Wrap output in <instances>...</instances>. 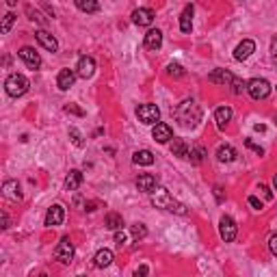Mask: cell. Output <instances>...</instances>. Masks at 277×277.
<instances>
[{"label":"cell","mask_w":277,"mask_h":277,"mask_svg":"<svg viewBox=\"0 0 277 277\" xmlns=\"http://www.w3.org/2000/svg\"><path fill=\"white\" fill-rule=\"evenodd\" d=\"M271 54L277 57V37H273V41H271Z\"/></svg>","instance_id":"42"},{"label":"cell","mask_w":277,"mask_h":277,"mask_svg":"<svg viewBox=\"0 0 277 277\" xmlns=\"http://www.w3.org/2000/svg\"><path fill=\"white\" fill-rule=\"evenodd\" d=\"M130 232H132V236H135L137 241H141V238L147 236V230H145V225H143V223H135L130 228Z\"/></svg>","instance_id":"31"},{"label":"cell","mask_w":277,"mask_h":277,"mask_svg":"<svg viewBox=\"0 0 277 277\" xmlns=\"http://www.w3.org/2000/svg\"><path fill=\"white\" fill-rule=\"evenodd\" d=\"M215 119H216V126L225 128V126H228V122L232 119V108H230V106H221V108H216Z\"/></svg>","instance_id":"25"},{"label":"cell","mask_w":277,"mask_h":277,"mask_svg":"<svg viewBox=\"0 0 277 277\" xmlns=\"http://www.w3.org/2000/svg\"><path fill=\"white\" fill-rule=\"evenodd\" d=\"M175 119H178L184 128H193L201 119L200 104H195L193 100H184V102L175 108Z\"/></svg>","instance_id":"2"},{"label":"cell","mask_w":277,"mask_h":277,"mask_svg":"<svg viewBox=\"0 0 277 277\" xmlns=\"http://www.w3.org/2000/svg\"><path fill=\"white\" fill-rule=\"evenodd\" d=\"M95 72V61L91 57H80L78 59V65H76V74L80 78H91Z\"/></svg>","instance_id":"11"},{"label":"cell","mask_w":277,"mask_h":277,"mask_svg":"<svg viewBox=\"0 0 277 277\" xmlns=\"http://www.w3.org/2000/svg\"><path fill=\"white\" fill-rule=\"evenodd\" d=\"M7 2H9V4H11V7H13V4H17V0H7Z\"/></svg>","instance_id":"46"},{"label":"cell","mask_w":277,"mask_h":277,"mask_svg":"<svg viewBox=\"0 0 277 277\" xmlns=\"http://www.w3.org/2000/svg\"><path fill=\"white\" fill-rule=\"evenodd\" d=\"M269 249H271V253L277 258V234H273L271 236V241H269Z\"/></svg>","instance_id":"38"},{"label":"cell","mask_w":277,"mask_h":277,"mask_svg":"<svg viewBox=\"0 0 277 277\" xmlns=\"http://www.w3.org/2000/svg\"><path fill=\"white\" fill-rule=\"evenodd\" d=\"M215 195H216V200H219V201H223V188L215 186Z\"/></svg>","instance_id":"41"},{"label":"cell","mask_w":277,"mask_h":277,"mask_svg":"<svg viewBox=\"0 0 277 277\" xmlns=\"http://www.w3.org/2000/svg\"><path fill=\"white\" fill-rule=\"evenodd\" d=\"M249 206H251L253 208V210H262V208H264V206H262V201L260 200H258V197H249Z\"/></svg>","instance_id":"36"},{"label":"cell","mask_w":277,"mask_h":277,"mask_svg":"<svg viewBox=\"0 0 277 277\" xmlns=\"http://www.w3.org/2000/svg\"><path fill=\"white\" fill-rule=\"evenodd\" d=\"M54 258H57L61 264H72L74 260V245L69 241L67 236L61 238V243L57 245V249H54Z\"/></svg>","instance_id":"6"},{"label":"cell","mask_w":277,"mask_h":277,"mask_svg":"<svg viewBox=\"0 0 277 277\" xmlns=\"http://www.w3.org/2000/svg\"><path fill=\"white\" fill-rule=\"evenodd\" d=\"M247 91L253 100H264L271 93V82L264 80V78H251L247 82Z\"/></svg>","instance_id":"4"},{"label":"cell","mask_w":277,"mask_h":277,"mask_svg":"<svg viewBox=\"0 0 277 277\" xmlns=\"http://www.w3.org/2000/svg\"><path fill=\"white\" fill-rule=\"evenodd\" d=\"M74 80H76V72H74V69H61L59 78H57V85L61 91H67L69 87L74 85Z\"/></svg>","instance_id":"16"},{"label":"cell","mask_w":277,"mask_h":277,"mask_svg":"<svg viewBox=\"0 0 277 277\" xmlns=\"http://www.w3.org/2000/svg\"><path fill=\"white\" fill-rule=\"evenodd\" d=\"M147 273V266H141V269L137 271V275H145Z\"/></svg>","instance_id":"44"},{"label":"cell","mask_w":277,"mask_h":277,"mask_svg":"<svg viewBox=\"0 0 277 277\" xmlns=\"http://www.w3.org/2000/svg\"><path fill=\"white\" fill-rule=\"evenodd\" d=\"M2 193H4V197H9V200H20L22 197L20 184H17L15 180H7V182L2 184Z\"/></svg>","instance_id":"23"},{"label":"cell","mask_w":277,"mask_h":277,"mask_svg":"<svg viewBox=\"0 0 277 277\" xmlns=\"http://www.w3.org/2000/svg\"><path fill=\"white\" fill-rule=\"evenodd\" d=\"M245 145H247V147H251V150H253V152H256V154H260V156H262V154H264V150H262V147H260V145H256V143H253V141H251V138H247V141H245Z\"/></svg>","instance_id":"35"},{"label":"cell","mask_w":277,"mask_h":277,"mask_svg":"<svg viewBox=\"0 0 277 277\" xmlns=\"http://www.w3.org/2000/svg\"><path fill=\"white\" fill-rule=\"evenodd\" d=\"M273 186H275V191H277V173L273 175Z\"/></svg>","instance_id":"45"},{"label":"cell","mask_w":277,"mask_h":277,"mask_svg":"<svg viewBox=\"0 0 277 277\" xmlns=\"http://www.w3.org/2000/svg\"><path fill=\"white\" fill-rule=\"evenodd\" d=\"M17 54H20V59H22V61H24L31 69H37V67L41 65V57L35 52L33 48H29V46H26V48H22Z\"/></svg>","instance_id":"13"},{"label":"cell","mask_w":277,"mask_h":277,"mask_svg":"<svg viewBox=\"0 0 277 277\" xmlns=\"http://www.w3.org/2000/svg\"><path fill=\"white\" fill-rule=\"evenodd\" d=\"M132 163L150 167V165H154V154H152L150 150H138V152H135V156H132Z\"/></svg>","instance_id":"21"},{"label":"cell","mask_w":277,"mask_h":277,"mask_svg":"<svg viewBox=\"0 0 277 277\" xmlns=\"http://www.w3.org/2000/svg\"><path fill=\"white\" fill-rule=\"evenodd\" d=\"M208 80L216 82V85H230V82L234 80V74L228 72V69H215V72H210Z\"/></svg>","instance_id":"17"},{"label":"cell","mask_w":277,"mask_h":277,"mask_svg":"<svg viewBox=\"0 0 277 277\" xmlns=\"http://www.w3.org/2000/svg\"><path fill=\"white\" fill-rule=\"evenodd\" d=\"M171 154L178 156V158H188V147L182 138H173L171 143Z\"/></svg>","instance_id":"27"},{"label":"cell","mask_w":277,"mask_h":277,"mask_svg":"<svg viewBox=\"0 0 277 277\" xmlns=\"http://www.w3.org/2000/svg\"><path fill=\"white\" fill-rule=\"evenodd\" d=\"M104 225H106L108 230H113V232L122 230V228H123L122 215H117V212H108V215H106V219H104Z\"/></svg>","instance_id":"26"},{"label":"cell","mask_w":277,"mask_h":277,"mask_svg":"<svg viewBox=\"0 0 277 277\" xmlns=\"http://www.w3.org/2000/svg\"><path fill=\"white\" fill-rule=\"evenodd\" d=\"M65 113H74V115H80V117H82V115H85V110L78 108V106H74V104H67L65 106Z\"/></svg>","instance_id":"37"},{"label":"cell","mask_w":277,"mask_h":277,"mask_svg":"<svg viewBox=\"0 0 277 277\" xmlns=\"http://www.w3.org/2000/svg\"><path fill=\"white\" fill-rule=\"evenodd\" d=\"M137 117H138V122L147 123V126H154L160 119V108L156 104H141L137 108Z\"/></svg>","instance_id":"5"},{"label":"cell","mask_w":277,"mask_h":277,"mask_svg":"<svg viewBox=\"0 0 277 277\" xmlns=\"http://www.w3.org/2000/svg\"><path fill=\"white\" fill-rule=\"evenodd\" d=\"M35 37H37V41H39V44L48 50V52H57V50H59V41L54 39L48 31H37Z\"/></svg>","instance_id":"14"},{"label":"cell","mask_w":277,"mask_h":277,"mask_svg":"<svg viewBox=\"0 0 277 277\" xmlns=\"http://www.w3.org/2000/svg\"><path fill=\"white\" fill-rule=\"evenodd\" d=\"M253 52H256V44H253L251 39H245L236 46V50H234V59H236V61H247Z\"/></svg>","instance_id":"10"},{"label":"cell","mask_w":277,"mask_h":277,"mask_svg":"<svg viewBox=\"0 0 277 277\" xmlns=\"http://www.w3.org/2000/svg\"><path fill=\"white\" fill-rule=\"evenodd\" d=\"M80 184H82V173L78 169H72L65 178V188L67 191H76V188H80Z\"/></svg>","instance_id":"24"},{"label":"cell","mask_w":277,"mask_h":277,"mask_svg":"<svg viewBox=\"0 0 277 277\" xmlns=\"http://www.w3.org/2000/svg\"><path fill=\"white\" fill-rule=\"evenodd\" d=\"M152 137H154V141H158V143H167L173 138V130H171L169 123H154Z\"/></svg>","instance_id":"12"},{"label":"cell","mask_w":277,"mask_h":277,"mask_svg":"<svg viewBox=\"0 0 277 277\" xmlns=\"http://www.w3.org/2000/svg\"><path fill=\"white\" fill-rule=\"evenodd\" d=\"M69 137H72V141H74V145H76V147H82V145H85V141H82V135L76 130V128H72V130H69Z\"/></svg>","instance_id":"33"},{"label":"cell","mask_w":277,"mask_h":277,"mask_svg":"<svg viewBox=\"0 0 277 277\" xmlns=\"http://www.w3.org/2000/svg\"><path fill=\"white\" fill-rule=\"evenodd\" d=\"M29 87H31V82L24 74H11V76L7 78V82H4V89H7V93L11 95V98L24 95L26 91H29Z\"/></svg>","instance_id":"3"},{"label":"cell","mask_w":277,"mask_h":277,"mask_svg":"<svg viewBox=\"0 0 277 277\" xmlns=\"http://www.w3.org/2000/svg\"><path fill=\"white\" fill-rule=\"evenodd\" d=\"M236 232H238L236 221H234L232 216H221V221H219V234H221V238H223L225 243H232L234 238H236Z\"/></svg>","instance_id":"7"},{"label":"cell","mask_w":277,"mask_h":277,"mask_svg":"<svg viewBox=\"0 0 277 277\" xmlns=\"http://www.w3.org/2000/svg\"><path fill=\"white\" fill-rule=\"evenodd\" d=\"M137 188L143 193H152L158 188V178L154 173H141L137 178Z\"/></svg>","instance_id":"9"},{"label":"cell","mask_w":277,"mask_h":277,"mask_svg":"<svg viewBox=\"0 0 277 277\" xmlns=\"http://www.w3.org/2000/svg\"><path fill=\"white\" fill-rule=\"evenodd\" d=\"M110 262H113V251H110V249H100L93 258V264L98 266V269H106Z\"/></svg>","instance_id":"22"},{"label":"cell","mask_w":277,"mask_h":277,"mask_svg":"<svg viewBox=\"0 0 277 277\" xmlns=\"http://www.w3.org/2000/svg\"><path fill=\"white\" fill-rule=\"evenodd\" d=\"M167 74L171 78H182L184 76V69H182L180 63H169V65H167Z\"/></svg>","instance_id":"30"},{"label":"cell","mask_w":277,"mask_h":277,"mask_svg":"<svg viewBox=\"0 0 277 277\" xmlns=\"http://www.w3.org/2000/svg\"><path fill=\"white\" fill-rule=\"evenodd\" d=\"M275 123H277V115H275Z\"/></svg>","instance_id":"47"},{"label":"cell","mask_w":277,"mask_h":277,"mask_svg":"<svg viewBox=\"0 0 277 277\" xmlns=\"http://www.w3.org/2000/svg\"><path fill=\"white\" fill-rule=\"evenodd\" d=\"M236 156L238 154L232 145H221L219 150H216V160H219V163H234Z\"/></svg>","instance_id":"20"},{"label":"cell","mask_w":277,"mask_h":277,"mask_svg":"<svg viewBox=\"0 0 277 277\" xmlns=\"http://www.w3.org/2000/svg\"><path fill=\"white\" fill-rule=\"evenodd\" d=\"M150 195H152V204H154L156 208H163V210L175 212V215H186V212H188L186 206L180 204L178 200H173V197L169 195L167 188H163V186H158L156 191H152Z\"/></svg>","instance_id":"1"},{"label":"cell","mask_w":277,"mask_h":277,"mask_svg":"<svg viewBox=\"0 0 277 277\" xmlns=\"http://www.w3.org/2000/svg\"><path fill=\"white\" fill-rule=\"evenodd\" d=\"M230 85H232V91H234V93H243V89H247V85H245V82L243 80H238V78H234V80L232 82H230Z\"/></svg>","instance_id":"34"},{"label":"cell","mask_w":277,"mask_h":277,"mask_svg":"<svg viewBox=\"0 0 277 277\" xmlns=\"http://www.w3.org/2000/svg\"><path fill=\"white\" fill-rule=\"evenodd\" d=\"M191 29H193V4H186L182 15H180V31L182 33H191Z\"/></svg>","instance_id":"19"},{"label":"cell","mask_w":277,"mask_h":277,"mask_svg":"<svg viewBox=\"0 0 277 277\" xmlns=\"http://www.w3.org/2000/svg\"><path fill=\"white\" fill-rule=\"evenodd\" d=\"M9 228V216H7V212H2V230H7Z\"/></svg>","instance_id":"43"},{"label":"cell","mask_w":277,"mask_h":277,"mask_svg":"<svg viewBox=\"0 0 277 277\" xmlns=\"http://www.w3.org/2000/svg\"><path fill=\"white\" fill-rule=\"evenodd\" d=\"M204 156H206V150H204V147H191V150H188V158H191L193 165H201Z\"/></svg>","instance_id":"29"},{"label":"cell","mask_w":277,"mask_h":277,"mask_svg":"<svg viewBox=\"0 0 277 277\" xmlns=\"http://www.w3.org/2000/svg\"><path fill=\"white\" fill-rule=\"evenodd\" d=\"M13 22H15V15H13V13H7V15L2 17V26H0V31H2V35H7L9 31H11Z\"/></svg>","instance_id":"32"},{"label":"cell","mask_w":277,"mask_h":277,"mask_svg":"<svg viewBox=\"0 0 277 277\" xmlns=\"http://www.w3.org/2000/svg\"><path fill=\"white\" fill-rule=\"evenodd\" d=\"M115 243H117V245H123V243H126V232L117 230V232H115Z\"/></svg>","instance_id":"39"},{"label":"cell","mask_w":277,"mask_h":277,"mask_svg":"<svg viewBox=\"0 0 277 277\" xmlns=\"http://www.w3.org/2000/svg\"><path fill=\"white\" fill-rule=\"evenodd\" d=\"M76 7L85 13H95L98 11V0H74Z\"/></svg>","instance_id":"28"},{"label":"cell","mask_w":277,"mask_h":277,"mask_svg":"<svg viewBox=\"0 0 277 277\" xmlns=\"http://www.w3.org/2000/svg\"><path fill=\"white\" fill-rule=\"evenodd\" d=\"M63 219H65V210H63V206H59V204L50 206L48 212H46V225H48V228L61 225Z\"/></svg>","instance_id":"8"},{"label":"cell","mask_w":277,"mask_h":277,"mask_svg":"<svg viewBox=\"0 0 277 277\" xmlns=\"http://www.w3.org/2000/svg\"><path fill=\"white\" fill-rule=\"evenodd\" d=\"M260 191H262V195H264V200H271V197H273V193H271L269 186H264V184H260Z\"/></svg>","instance_id":"40"},{"label":"cell","mask_w":277,"mask_h":277,"mask_svg":"<svg viewBox=\"0 0 277 277\" xmlns=\"http://www.w3.org/2000/svg\"><path fill=\"white\" fill-rule=\"evenodd\" d=\"M160 46H163V33H160L158 29L147 31V35H145V48L147 50H158Z\"/></svg>","instance_id":"18"},{"label":"cell","mask_w":277,"mask_h":277,"mask_svg":"<svg viewBox=\"0 0 277 277\" xmlns=\"http://www.w3.org/2000/svg\"><path fill=\"white\" fill-rule=\"evenodd\" d=\"M132 22H135L137 26H150L152 22H154V11H152V9H137V11L132 13Z\"/></svg>","instance_id":"15"}]
</instances>
